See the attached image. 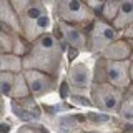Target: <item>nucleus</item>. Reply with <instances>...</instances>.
I'll return each instance as SVG.
<instances>
[{
	"instance_id": "f257e3e1",
	"label": "nucleus",
	"mask_w": 133,
	"mask_h": 133,
	"mask_svg": "<svg viewBox=\"0 0 133 133\" xmlns=\"http://www.w3.org/2000/svg\"><path fill=\"white\" fill-rule=\"evenodd\" d=\"M62 65V47L60 42L52 33H43L35 40V45L28 52V55L22 60L25 70H40L48 75L57 77Z\"/></svg>"
},
{
	"instance_id": "f03ea898",
	"label": "nucleus",
	"mask_w": 133,
	"mask_h": 133,
	"mask_svg": "<svg viewBox=\"0 0 133 133\" xmlns=\"http://www.w3.org/2000/svg\"><path fill=\"white\" fill-rule=\"evenodd\" d=\"M91 102L102 111H116L120 105V95L116 87L110 83H97L91 87Z\"/></svg>"
},
{
	"instance_id": "7ed1b4c3",
	"label": "nucleus",
	"mask_w": 133,
	"mask_h": 133,
	"mask_svg": "<svg viewBox=\"0 0 133 133\" xmlns=\"http://www.w3.org/2000/svg\"><path fill=\"white\" fill-rule=\"evenodd\" d=\"M23 77H25V80H27L30 93H33V97H37V98L48 95L50 91H53L55 87H57V80H55L57 77L48 75L45 72H40V70L27 68L23 72Z\"/></svg>"
},
{
	"instance_id": "20e7f679",
	"label": "nucleus",
	"mask_w": 133,
	"mask_h": 133,
	"mask_svg": "<svg viewBox=\"0 0 133 133\" xmlns=\"http://www.w3.org/2000/svg\"><path fill=\"white\" fill-rule=\"evenodd\" d=\"M58 15L63 22H87L91 17V8H88L82 0H58Z\"/></svg>"
},
{
	"instance_id": "39448f33",
	"label": "nucleus",
	"mask_w": 133,
	"mask_h": 133,
	"mask_svg": "<svg viewBox=\"0 0 133 133\" xmlns=\"http://www.w3.org/2000/svg\"><path fill=\"white\" fill-rule=\"evenodd\" d=\"M105 73L110 85L116 88H125L130 83V62L127 60H108Z\"/></svg>"
},
{
	"instance_id": "423d86ee",
	"label": "nucleus",
	"mask_w": 133,
	"mask_h": 133,
	"mask_svg": "<svg viewBox=\"0 0 133 133\" xmlns=\"http://www.w3.org/2000/svg\"><path fill=\"white\" fill-rule=\"evenodd\" d=\"M115 37H116V30L111 25L103 22H95L93 28H91L88 48L91 52H103L107 48V45H110L115 40Z\"/></svg>"
},
{
	"instance_id": "0eeeda50",
	"label": "nucleus",
	"mask_w": 133,
	"mask_h": 133,
	"mask_svg": "<svg viewBox=\"0 0 133 133\" xmlns=\"http://www.w3.org/2000/svg\"><path fill=\"white\" fill-rule=\"evenodd\" d=\"M68 85L78 90H85L91 85V73L85 63H75L68 70Z\"/></svg>"
},
{
	"instance_id": "6e6552de",
	"label": "nucleus",
	"mask_w": 133,
	"mask_h": 133,
	"mask_svg": "<svg viewBox=\"0 0 133 133\" xmlns=\"http://www.w3.org/2000/svg\"><path fill=\"white\" fill-rule=\"evenodd\" d=\"M50 25H52V18H50V15L43 14V15H40L38 18H35L33 22L23 25V33H25V37H27L30 42H35L40 35H43V33L48 30Z\"/></svg>"
},
{
	"instance_id": "1a4fd4ad",
	"label": "nucleus",
	"mask_w": 133,
	"mask_h": 133,
	"mask_svg": "<svg viewBox=\"0 0 133 133\" xmlns=\"http://www.w3.org/2000/svg\"><path fill=\"white\" fill-rule=\"evenodd\" d=\"M58 27H60L62 35H63V38L66 40V43H68L70 47H73V48H85L87 38L77 27H73V25L68 23V22H63V20L58 23Z\"/></svg>"
},
{
	"instance_id": "9d476101",
	"label": "nucleus",
	"mask_w": 133,
	"mask_h": 133,
	"mask_svg": "<svg viewBox=\"0 0 133 133\" xmlns=\"http://www.w3.org/2000/svg\"><path fill=\"white\" fill-rule=\"evenodd\" d=\"M111 22L113 28H125L133 22V0H118V8Z\"/></svg>"
},
{
	"instance_id": "9b49d317",
	"label": "nucleus",
	"mask_w": 133,
	"mask_h": 133,
	"mask_svg": "<svg viewBox=\"0 0 133 133\" xmlns=\"http://www.w3.org/2000/svg\"><path fill=\"white\" fill-rule=\"evenodd\" d=\"M130 53H131L130 45L123 40L111 42V43L107 45V48L103 50V55L108 57L110 60H127Z\"/></svg>"
},
{
	"instance_id": "f8f14e48",
	"label": "nucleus",
	"mask_w": 133,
	"mask_h": 133,
	"mask_svg": "<svg viewBox=\"0 0 133 133\" xmlns=\"http://www.w3.org/2000/svg\"><path fill=\"white\" fill-rule=\"evenodd\" d=\"M43 14H47V8H45V5L40 2V0H35V2L32 3L28 8H25V10L20 14V27H23V25H27V23H30L33 22L35 18H38L40 15H43Z\"/></svg>"
},
{
	"instance_id": "ddd939ff",
	"label": "nucleus",
	"mask_w": 133,
	"mask_h": 133,
	"mask_svg": "<svg viewBox=\"0 0 133 133\" xmlns=\"http://www.w3.org/2000/svg\"><path fill=\"white\" fill-rule=\"evenodd\" d=\"M0 23L8 25V27H12V28L20 27V22L15 15V10H14V7H12L10 0H0Z\"/></svg>"
},
{
	"instance_id": "4468645a",
	"label": "nucleus",
	"mask_w": 133,
	"mask_h": 133,
	"mask_svg": "<svg viewBox=\"0 0 133 133\" xmlns=\"http://www.w3.org/2000/svg\"><path fill=\"white\" fill-rule=\"evenodd\" d=\"M22 68V58L14 53H0V72H18Z\"/></svg>"
},
{
	"instance_id": "2eb2a0df",
	"label": "nucleus",
	"mask_w": 133,
	"mask_h": 133,
	"mask_svg": "<svg viewBox=\"0 0 133 133\" xmlns=\"http://www.w3.org/2000/svg\"><path fill=\"white\" fill-rule=\"evenodd\" d=\"M15 72H0V95L2 97H10L12 95V88H14V83H15Z\"/></svg>"
},
{
	"instance_id": "dca6fc26",
	"label": "nucleus",
	"mask_w": 133,
	"mask_h": 133,
	"mask_svg": "<svg viewBox=\"0 0 133 133\" xmlns=\"http://www.w3.org/2000/svg\"><path fill=\"white\" fill-rule=\"evenodd\" d=\"M28 93H30V90H28V85H27V80H25V77H23V75H17L10 97L22 98V97H27Z\"/></svg>"
},
{
	"instance_id": "f3484780",
	"label": "nucleus",
	"mask_w": 133,
	"mask_h": 133,
	"mask_svg": "<svg viewBox=\"0 0 133 133\" xmlns=\"http://www.w3.org/2000/svg\"><path fill=\"white\" fill-rule=\"evenodd\" d=\"M33 2H35V0H10V3H12V7H14V10H15L18 15L22 14L25 8L30 7Z\"/></svg>"
},
{
	"instance_id": "a211bd4d",
	"label": "nucleus",
	"mask_w": 133,
	"mask_h": 133,
	"mask_svg": "<svg viewBox=\"0 0 133 133\" xmlns=\"http://www.w3.org/2000/svg\"><path fill=\"white\" fill-rule=\"evenodd\" d=\"M83 3H85L88 8H91V10H95V12H100L103 8V3L107 2V0H82Z\"/></svg>"
},
{
	"instance_id": "6ab92c4d",
	"label": "nucleus",
	"mask_w": 133,
	"mask_h": 133,
	"mask_svg": "<svg viewBox=\"0 0 133 133\" xmlns=\"http://www.w3.org/2000/svg\"><path fill=\"white\" fill-rule=\"evenodd\" d=\"M122 116L125 120H133V100H130V102L122 108Z\"/></svg>"
},
{
	"instance_id": "aec40b11",
	"label": "nucleus",
	"mask_w": 133,
	"mask_h": 133,
	"mask_svg": "<svg viewBox=\"0 0 133 133\" xmlns=\"http://www.w3.org/2000/svg\"><path fill=\"white\" fill-rule=\"evenodd\" d=\"M72 102L73 103H82L83 107H93V103H91L88 98H83L82 95H80V97H75V95H72Z\"/></svg>"
},
{
	"instance_id": "412c9836",
	"label": "nucleus",
	"mask_w": 133,
	"mask_h": 133,
	"mask_svg": "<svg viewBox=\"0 0 133 133\" xmlns=\"http://www.w3.org/2000/svg\"><path fill=\"white\" fill-rule=\"evenodd\" d=\"M88 118H91V122H95V123H105L110 120L107 115H90Z\"/></svg>"
},
{
	"instance_id": "4be33fe9",
	"label": "nucleus",
	"mask_w": 133,
	"mask_h": 133,
	"mask_svg": "<svg viewBox=\"0 0 133 133\" xmlns=\"http://www.w3.org/2000/svg\"><path fill=\"white\" fill-rule=\"evenodd\" d=\"M17 133H40V130H37L33 127H22Z\"/></svg>"
},
{
	"instance_id": "5701e85b",
	"label": "nucleus",
	"mask_w": 133,
	"mask_h": 133,
	"mask_svg": "<svg viewBox=\"0 0 133 133\" xmlns=\"http://www.w3.org/2000/svg\"><path fill=\"white\" fill-rule=\"evenodd\" d=\"M3 103H2V98H0V116H2V113H3Z\"/></svg>"
},
{
	"instance_id": "b1692460",
	"label": "nucleus",
	"mask_w": 133,
	"mask_h": 133,
	"mask_svg": "<svg viewBox=\"0 0 133 133\" xmlns=\"http://www.w3.org/2000/svg\"><path fill=\"white\" fill-rule=\"evenodd\" d=\"M130 78L133 80V65H130Z\"/></svg>"
},
{
	"instance_id": "393cba45",
	"label": "nucleus",
	"mask_w": 133,
	"mask_h": 133,
	"mask_svg": "<svg viewBox=\"0 0 133 133\" xmlns=\"http://www.w3.org/2000/svg\"><path fill=\"white\" fill-rule=\"evenodd\" d=\"M130 27H131V28H130V35L133 37V22H131V25H130Z\"/></svg>"
},
{
	"instance_id": "a878e982",
	"label": "nucleus",
	"mask_w": 133,
	"mask_h": 133,
	"mask_svg": "<svg viewBox=\"0 0 133 133\" xmlns=\"http://www.w3.org/2000/svg\"><path fill=\"white\" fill-rule=\"evenodd\" d=\"M2 52H3V50H2V47H0V53H2Z\"/></svg>"
}]
</instances>
